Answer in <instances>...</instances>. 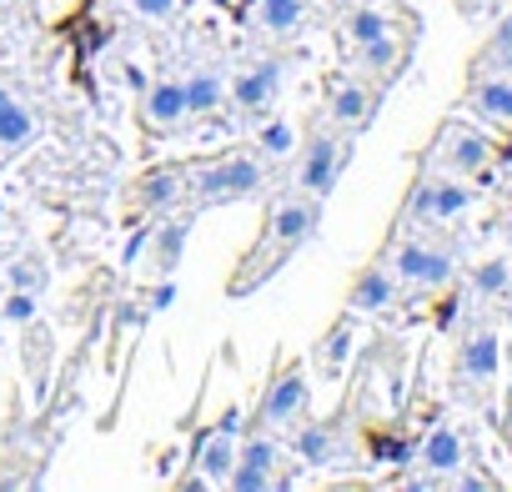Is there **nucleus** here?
<instances>
[{"mask_svg":"<svg viewBox=\"0 0 512 492\" xmlns=\"http://www.w3.org/2000/svg\"><path fill=\"white\" fill-rule=\"evenodd\" d=\"M432 231L437 226H407L402 221V231H392V241H387L392 246L387 267L397 272L402 292H442L457 277V252L447 241H437Z\"/></svg>","mask_w":512,"mask_h":492,"instance_id":"7ed1b4c3","label":"nucleus"},{"mask_svg":"<svg viewBox=\"0 0 512 492\" xmlns=\"http://www.w3.org/2000/svg\"><path fill=\"white\" fill-rule=\"evenodd\" d=\"M407 21H412L407 11H392V6H382V0H357V6L342 11V46L357 51V46H367V41H377V36L407 26Z\"/></svg>","mask_w":512,"mask_h":492,"instance_id":"aec40b11","label":"nucleus"},{"mask_svg":"<svg viewBox=\"0 0 512 492\" xmlns=\"http://www.w3.org/2000/svg\"><path fill=\"white\" fill-rule=\"evenodd\" d=\"M472 292H477V297H502V292H512V267H507L502 257L477 262V267H472Z\"/></svg>","mask_w":512,"mask_h":492,"instance_id":"c85d7f7f","label":"nucleus"},{"mask_svg":"<svg viewBox=\"0 0 512 492\" xmlns=\"http://www.w3.org/2000/svg\"><path fill=\"white\" fill-rule=\"evenodd\" d=\"M452 6H457V11L467 16V21H477V16H482V11L492 6V0H452Z\"/></svg>","mask_w":512,"mask_h":492,"instance_id":"473e14b6","label":"nucleus"},{"mask_svg":"<svg viewBox=\"0 0 512 492\" xmlns=\"http://www.w3.org/2000/svg\"><path fill=\"white\" fill-rule=\"evenodd\" d=\"M292 452H287V437L282 432H256L246 427L241 432V447H236V467L226 477V492H272V487H292Z\"/></svg>","mask_w":512,"mask_h":492,"instance_id":"39448f33","label":"nucleus"},{"mask_svg":"<svg viewBox=\"0 0 512 492\" xmlns=\"http://www.w3.org/2000/svg\"><path fill=\"white\" fill-rule=\"evenodd\" d=\"M36 307H41L36 292H11L6 307H0V317H6L11 327H31V322H36Z\"/></svg>","mask_w":512,"mask_h":492,"instance_id":"7c9ffc66","label":"nucleus"},{"mask_svg":"<svg viewBox=\"0 0 512 492\" xmlns=\"http://www.w3.org/2000/svg\"><path fill=\"white\" fill-rule=\"evenodd\" d=\"M502 71H512V16L497 21V31L482 41V51H477L472 66H467V81H477V76H502Z\"/></svg>","mask_w":512,"mask_h":492,"instance_id":"bb28decb","label":"nucleus"},{"mask_svg":"<svg viewBox=\"0 0 512 492\" xmlns=\"http://www.w3.org/2000/svg\"><path fill=\"white\" fill-rule=\"evenodd\" d=\"M307 407H312L307 362H302V357H287L282 367H272V377H267L262 397H256V407H251L246 427H256V432H287L292 422H302V417H307Z\"/></svg>","mask_w":512,"mask_h":492,"instance_id":"423d86ee","label":"nucleus"},{"mask_svg":"<svg viewBox=\"0 0 512 492\" xmlns=\"http://www.w3.org/2000/svg\"><path fill=\"white\" fill-rule=\"evenodd\" d=\"M402 302V282H397V272L387 267V257H377V262H367L352 282H347V312L352 317H382V312H392Z\"/></svg>","mask_w":512,"mask_h":492,"instance_id":"2eb2a0df","label":"nucleus"},{"mask_svg":"<svg viewBox=\"0 0 512 492\" xmlns=\"http://www.w3.org/2000/svg\"><path fill=\"white\" fill-rule=\"evenodd\" d=\"M467 106H472V116H482V121L512 131V71L467 81Z\"/></svg>","mask_w":512,"mask_h":492,"instance_id":"5701e85b","label":"nucleus"},{"mask_svg":"<svg viewBox=\"0 0 512 492\" xmlns=\"http://www.w3.org/2000/svg\"><path fill=\"white\" fill-rule=\"evenodd\" d=\"M151 302H156V312H166V307L176 302V287H171V277H161V287H156V297H151Z\"/></svg>","mask_w":512,"mask_h":492,"instance_id":"2f4dec72","label":"nucleus"},{"mask_svg":"<svg viewBox=\"0 0 512 492\" xmlns=\"http://www.w3.org/2000/svg\"><path fill=\"white\" fill-rule=\"evenodd\" d=\"M507 442H512V407H507Z\"/></svg>","mask_w":512,"mask_h":492,"instance_id":"f704fd0d","label":"nucleus"},{"mask_svg":"<svg viewBox=\"0 0 512 492\" xmlns=\"http://www.w3.org/2000/svg\"><path fill=\"white\" fill-rule=\"evenodd\" d=\"M11 6H16V0H0V11H11Z\"/></svg>","mask_w":512,"mask_h":492,"instance_id":"c9c22d12","label":"nucleus"},{"mask_svg":"<svg viewBox=\"0 0 512 492\" xmlns=\"http://www.w3.org/2000/svg\"><path fill=\"white\" fill-rule=\"evenodd\" d=\"M377 106H382V86H372L352 66L347 71H327V81H322V121L327 126H337L342 136L357 141L377 121Z\"/></svg>","mask_w":512,"mask_h":492,"instance_id":"6e6552de","label":"nucleus"},{"mask_svg":"<svg viewBox=\"0 0 512 492\" xmlns=\"http://www.w3.org/2000/svg\"><path fill=\"white\" fill-rule=\"evenodd\" d=\"M497 362H502V342L492 322H467V332L457 337V357H452V387L467 402H482V392L497 382Z\"/></svg>","mask_w":512,"mask_h":492,"instance_id":"9b49d317","label":"nucleus"},{"mask_svg":"<svg viewBox=\"0 0 512 492\" xmlns=\"http://www.w3.org/2000/svg\"><path fill=\"white\" fill-rule=\"evenodd\" d=\"M121 6H126V16H136L141 26H166V21L181 16L186 0H121Z\"/></svg>","mask_w":512,"mask_h":492,"instance_id":"c756f323","label":"nucleus"},{"mask_svg":"<svg viewBox=\"0 0 512 492\" xmlns=\"http://www.w3.org/2000/svg\"><path fill=\"white\" fill-rule=\"evenodd\" d=\"M251 31L272 41V46H287L297 41L307 26H312V0H251Z\"/></svg>","mask_w":512,"mask_h":492,"instance_id":"dca6fc26","label":"nucleus"},{"mask_svg":"<svg viewBox=\"0 0 512 492\" xmlns=\"http://www.w3.org/2000/svg\"><path fill=\"white\" fill-rule=\"evenodd\" d=\"M287 452L302 462V467H332L342 457V432L337 422H292V437H287Z\"/></svg>","mask_w":512,"mask_h":492,"instance_id":"4be33fe9","label":"nucleus"},{"mask_svg":"<svg viewBox=\"0 0 512 492\" xmlns=\"http://www.w3.org/2000/svg\"><path fill=\"white\" fill-rule=\"evenodd\" d=\"M191 121L186 111V91H181V76H161L141 91V126L156 131V136H171Z\"/></svg>","mask_w":512,"mask_h":492,"instance_id":"a211bd4d","label":"nucleus"},{"mask_svg":"<svg viewBox=\"0 0 512 492\" xmlns=\"http://www.w3.org/2000/svg\"><path fill=\"white\" fill-rule=\"evenodd\" d=\"M322 231V201L317 196H302V191H287L277 201H267L262 211V226H256V241L246 246V257L231 267L226 277V297H256L262 292L302 246H312Z\"/></svg>","mask_w":512,"mask_h":492,"instance_id":"f257e3e1","label":"nucleus"},{"mask_svg":"<svg viewBox=\"0 0 512 492\" xmlns=\"http://www.w3.org/2000/svg\"><path fill=\"white\" fill-rule=\"evenodd\" d=\"M272 186V166L256 151H226L186 166V211H211L231 201H256Z\"/></svg>","mask_w":512,"mask_h":492,"instance_id":"f03ea898","label":"nucleus"},{"mask_svg":"<svg viewBox=\"0 0 512 492\" xmlns=\"http://www.w3.org/2000/svg\"><path fill=\"white\" fill-rule=\"evenodd\" d=\"M226 71L216 66V61H201V66H191L186 76H181V91H186V111L191 116H216L221 106H226Z\"/></svg>","mask_w":512,"mask_h":492,"instance_id":"b1692460","label":"nucleus"},{"mask_svg":"<svg viewBox=\"0 0 512 492\" xmlns=\"http://www.w3.org/2000/svg\"><path fill=\"white\" fill-rule=\"evenodd\" d=\"M287 71H292L287 56H262V61L241 66V71L226 81V106H231L236 116L262 121V116L277 106V96H282V86H287Z\"/></svg>","mask_w":512,"mask_h":492,"instance_id":"f8f14e48","label":"nucleus"},{"mask_svg":"<svg viewBox=\"0 0 512 492\" xmlns=\"http://www.w3.org/2000/svg\"><path fill=\"white\" fill-rule=\"evenodd\" d=\"M417 21H407V26H397V31H387V36H377V41H367V46H357V51H347V61H352V71L357 76H367L372 86H392L402 71H407V61H412V46H417Z\"/></svg>","mask_w":512,"mask_h":492,"instance_id":"ddd939ff","label":"nucleus"},{"mask_svg":"<svg viewBox=\"0 0 512 492\" xmlns=\"http://www.w3.org/2000/svg\"><path fill=\"white\" fill-rule=\"evenodd\" d=\"M6 282H11V292H36V297H46V287H51V262H46V252L26 246V252L6 267Z\"/></svg>","mask_w":512,"mask_h":492,"instance_id":"cd10ccee","label":"nucleus"},{"mask_svg":"<svg viewBox=\"0 0 512 492\" xmlns=\"http://www.w3.org/2000/svg\"><path fill=\"white\" fill-rule=\"evenodd\" d=\"M347 161H352V136H342L327 121H312L307 141H297V156H292V191L327 201L337 191Z\"/></svg>","mask_w":512,"mask_h":492,"instance_id":"20e7f679","label":"nucleus"},{"mask_svg":"<svg viewBox=\"0 0 512 492\" xmlns=\"http://www.w3.org/2000/svg\"><path fill=\"white\" fill-rule=\"evenodd\" d=\"M251 151L262 156L267 166L292 161L297 156V126L287 116H262V126H256V136H251Z\"/></svg>","mask_w":512,"mask_h":492,"instance_id":"a878e982","label":"nucleus"},{"mask_svg":"<svg viewBox=\"0 0 512 492\" xmlns=\"http://www.w3.org/2000/svg\"><path fill=\"white\" fill-rule=\"evenodd\" d=\"M31 141H36V111L11 86H0V156H16Z\"/></svg>","mask_w":512,"mask_h":492,"instance_id":"393cba45","label":"nucleus"},{"mask_svg":"<svg viewBox=\"0 0 512 492\" xmlns=\"http://www.w3.org/2000/svg\"><path fill=\"white\" fill-rule=\"evenodd\" d=\"M492 156H497V146L477 131V126H467V121H442V131L432 136V151H427V166H437V171H447V176H462V181H477V176H487L492 171Z\"/></svg>","mask_w":512,"mask_h":492,"instance_id":"9d476101","label":"nucleus"},{"mask_svg":"<svg viewBox=\"0 0 512 492\" xmlns=\"http://www.w3.org/2000/svg\"><path fill=\"white\" fill-rule=\"evenodd\" d=\"M417 467L422 472H432L442 487L467 467V437L452 427V422H432L427 432H422V447H417Z\"/></svg>","mask_w":512,"mask_h":492,"instance_id":"f3484780","label":"nucleus"},{"mask_svg":"<svg viewBox=\"0 0 512 492\" xmlns=\"http://www.w3.org/2000/svg\"><path fill=\"white\" fill-rule=\"evenodd\" d=\"M241 432H246V412H241V407H226V412L196 437L186 487H226V477H231V467H236Z\"/></svg>","mask_w":512,"mask_h":492,"instance_id":"1a4fd4ad","label":"nucleus"},{"mask_svg":"<svg viewBox=\"0 0 512 492\" xmlns=\"http://www.w3.org/2000/svg\"><path fill=\"white\" fill-rule=\"evenodd\" d=\"M472 201H477V191L462 176H447V171L422 161V171H417V181H412V191L402 201V221L407 226H447V221L467 216Z\"/></svg>","mask_w":512,"mask_h":492,"instance_id":"0eeeda50","label":"nucleus"},{"mask_svg":"<svg viewBox=\"0 0 512 492\" xmlns=\"http://www.w3.org/2000/svg\"><path fill=\"white\" fill-rule=\"evenodd\" d=\"M186 241H191V216L171 211V216H156V226L146 231V262L156 267V277H171L181 267V252H186Z\"/></svg>","mask_w":512,"mask_h":492,"instance_id":"412c9836","label":"nucleus"},{"mask_svg":"<svg viewBox=\"0 0 512 492\" xmlns=\"http://www.w3.org/2000/svg\"><path fill=\"white\" fill-rule=\"evenodd\" d=\"M502 236H507V246H512V206L502 211Z\"/></svg>","mask_w":512,"mask_h":492,"instance_id":"72a5a7b5","label":"nucleus"},{"mask_svg":"<svg viewBox=\"0 0 512 492\" xmlns=\"http://www.w3.org/2000/svg\"><path fill=\"white\" fill-rule=\"evenodd\" d=\"M126 206L141 221L186 211V166H151V171H141L131 181V191H126Z\"/></svg>","mask_w":512,"mask_h":492,"instance_id":"4468645a","label":"nucleus"},{"mask_svg":"<svg viewBox=\"0 0 512 492\" xmlns=\"http://www.w3.org/2000/svg\"><path fill=\"white\" fill-rule=\"evenodd\" d=\"M352 347H357V317L342 312V317H332V327L307 352V367L317 372V382H337L347 372V362H352Z\"/></svg>","mask_w":512,"mask_h":492,"instance_id":"6ab92c4d","label":"nucleus"}]
</instances>
